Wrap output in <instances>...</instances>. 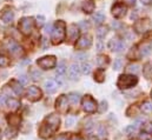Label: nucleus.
<instances>
[{
  "label": "nucleus",
  "instance_id": "obj_1",
  "mask_svg": "<svg viewBox=\"0 0 152 140\" xmlns=\"http://www.w3.org/2000/svg\"><path fill=\"white\" fill-rule=\"evenodd\" d=\"M65 35H66V24L63 20H58L54 24L53 31L51 33L52 42L54 45H58V44L63 42V40L65 39Z\"/></svg>",
  "mask_w": 152,
  "mask_h": 140
},
{
  "label": "nucleus",
  "instance_id": "obj_2",
  "mask_svg": "<svg viewBox=\"0 0 152 140\" xmlns=\"http://www.w3.org/2000/svg\"><path fill=\"white\" fill-rule=\"evenodd\" d=\"M138 82V78L133 74H121L117 81V86L120 90H129L136 86Z\"/></svg>",
  "mask_w": 152,
  "mask_h": 140
},
{
  "label": "nucleus",
  "instance_id": "obj_3",
  "mask_svg": "<svg viewBox=\"0 0 152 140\" xmlns=\"http://www.w3.org/2000/svg\"><path fill=\"white\" fill-rule=\"evenodd\" d=\"M33 27H34V21H33V18L31 17H24L20 19L19 21V30L23 34L25 35H30L33 31Z\"/></svg>",
  "mask_w": 152,
  "mask_h": 140
},
{
  "label": "nucleus",
  "instance_id": "obj_4",
  "mask_svg": "<svg viewBox=\"0 0 152 140\" xmlns=\"http://www.w3.org/2000/svg\"><path fill=\"white\" fill-rule=\"evenodd\" d=\"M37 64L42 70H52L57 65V58L54 55H46L37 60Z\"/></svg>",
  "mask_w": 152,
  "mask_h": 140
},
{
  "label": "nucleus",
  "instance_id": "obj_5",
  "mask_svg": "<svg viewBox=\"0 0 152 140\" xmlns=\"http://www.w3.org/2000/svg\"><path fill=\"white\" fill-rule=\"evenodd\" d=\"M133 28L139 34L150 32L152 30V21L150 19H140V20H137L136 24H134V26H133Z\"/></svg>",
  "mask_w": 152,
  "mask_h": 140
},
{
  "label": "nucleus",
  "instance_id": "obj_6",
  "mask_svg": "<svg viewBox=\"0 0 152 140\" xmlns=\"http://www.w3.org/2000/svg\"><path fill=\"white\" fill-rule=\"evenodd\" d=\"M81 105H83L84 111L87 112V113H94V112L98 109V106H97L96 100H94L91 96H85V97L83 98Z\"/></svg>",
  "mask_w": 152,
  "mask_h": 140
},
{
  "label": "nucleus",
  "instance_id": "obj_7",
  "mask_svg": "<svg viewBox=\"0 0 152 140\" xmlns=\"http://www.w3.org/2000/svg\"><path fill=\"white\" fill-rule=\"evenodd\" d=\"M92 45V38L91 35L88 34H84L81 35L78 41L76 42V50H79V51H83V50H87L90 48Z\"/></svg>",
  "mask_w": 152,
  "mask_h": 140
},
{
  "label": "nucleus",
  "instance_id": "obj_8",
  "mask_svg": "<svg viewBox=\"0 0 152 140\" xmlns=\"http://www.w3.org/2000/svg\"><path fill=\"white\" fill-rule=\"evenodd\" d=\"M26 96L31 101H38L41 99L42 93H41V90L37 86H30L26 92Z\"/></svg>",
  "mask_w": 152,
  "mask_h": 140
},
{
  "label": "nucleus",
  "instance_id": "obj_9",
  "mask_svg": "<svg viewBox=\"0 0 152 140\" xmlns=\"http://www.w3.org/2000/svg\"><path fill=\"white\" fill-rule=\"evenodd\" d=\"M111 12L114 15V18H123L127 12V7L123 2H117L112 6Z\"/></svg>",
  "mask_w": 152,
  "mask_h": 140
},
{
  "label": "nucleus",
  "instance_id": "obj_10",
  "mask_svg": "<svg viewBox=\"0 0 152 140\" xmlns=\"http://www.w3.org/2000/svg\"><path fill=\"white\" fill-rule=\"evenodd\" d=\"M45 124H46L53 132H56V131L59 128L60 119H59L58 115H56V114H51V115H48V117L45 119Z\"/></svg>",
  "mask_w": 152,
  "mask_h": 140
},
{
  "label": "nucleus",
  "instance_id": "obj_11",
  "mask_svg": "<svg viewBox=\"0 0 152 140\" xmlns=\"http://www.w3.org/2000/svg\"><path fill=\"white\" fill-rule=\"evenodd\" d=\"M56 108L60 112V113H66L69 109V103H67V97L66 96H60L57 99L56 103Z\"/></svg>",
  "mask_w": 152,
  "mask_h": 140
},
{
  "label": "nucleus",
  "instance_id": "obj_12",
  "mask_svg": "<svg viewBox=\"0 0 152 140\" xmlns=\"http://www.w3.org/2000/svg\"><path fill=\"white\" fill-rule=\"evenodd\" d=\"M13 18H14L13 9L11 7H5L4 11H2V13H1V20H2V23L10 24V23H12Z\"/></svg>",
  "mask_w": 152,
  "mask_h": 140
},
{
  "label": "nucleus",
  "instance_id": "obj_13",
  "mask_svg": "<svg viewBox=\"0 0 152 140\" xmlns=\"http://www.w3.org/2000/svg\"><path fill=\"white\" fill-rule=\"evenodd\" d=\"M124 47H125V44L121 40L117 39V38L110 40V42H109V48L111 51H113V52H121Z\"/></svg>",
  "mask_w": 152,
  "mask_h": 140
},
{
  "label": "nucleus",
  "instance_id": "obj_14",
  "mask_svg": "<svg viewBox=\"0 0 152 140\" xmlns=\"http://www.w3.org/2000/svg\"><path fill=\"white\" fill-rule=\"evenodd\" d=\"M79 36V30H78V26L76 24H72L69 26L67 28V39L70 41H76Z\"/></svg>",
  "mask_w": 152,
  "mask_h": 140
},
{
  "label": "nucleus",
  "instance_id": "obj_15",
  "mask_svg": "<svg viewBox=\"0 0 152 140\" xmlns=\"http://www.w3.org/2000/svg\"><path fill=\"white\" fill-rule=\"evenodd\" d=\"M151 51H152L151 42H143V44H140L139 50H138L140 57H146V55H149V54L151 53Z\"/></svg>",
  "mask_w": 152,
  "mask_h": 140
},
{
  "label": "nucleus",
  "instance_id": "obj_16",
  "mask_svg": "<svg viewBox=\"0 0 152 140\" xmlns=\"http://www.w3.org/2000/svg\"><path fill=\"white\" fill-rule=\"evenodd\" d=\"M94 8H96V4L93 0H87V1H84L83 5H81V9L84 13H87V14H91L94 12Z\"/></svg>",
  "mask_w": 152,
  "mask_h": 140
},
{
  "label": "nucleus",
  "instance_id": "obj_17",
  "mask_svg": "<svg viewBox=\"0 0 152 140\" xmlns=\"http://www.w3.org/2000/svg\"><path fill=\"white\" fill-rule=\"evenodd\" d=\"M80 71L81 70L79 69V66L77 64H72L70 66V69H69V77H70V79L71 80H78L79 74H80Z\"/></svg>",
  "mask_w": 152,
  "mask_h": 140
},
{
  "label": "nucleus",
  "instance_id": "obj_18",
  "mask_svg": "<svg viewBox=\"0 0 152 140\" xmlns=\"http://www.w3.org/2000/svg\"><path fill=\"white\" fill-rule=\"evenodd\" d=\"M54 132L46 125V124H44L40 128H39V136L41 137V138H44V139H46V138H50L52 134H53Z\"/></svg>",
  "mask_w": 152,
  "mask_h": 140
},
{
  "label": "nucleus",
  "instance_id": "obj_19",
  "mask_svg": "<svg viewBox=\"0 0 152 140\" xmlns=\"http://www.w3.org/2000/svg\"><path fill=\"white\" fill-rule=\"evenodd\" d=\"M57 84H56V81H53V80H47L46 82H45V90H46V92L47 93H50V94H52V93H54L56 91H57Z\"/></svg>",
  "mask_w": 152,
  "mask_h": 140
},
{
  "label": "nucleus",
  "instance_id": "obj_20",
  "mask_svg": "<svg viewBox=\"0 0 152 140\" xmlns=\"http://www.w3.org/2000/svg\"><path fill=\"white\" fill-rule=\"evenodd\" d=\"M7 47H8V51H10V53L11 54H17V53H19L20 52V47H19V45L15 42V41H8L7 42Z\"/></svg>",
  "mask_w": 152,
  "mask_h": 140
},
{
  "label": "nucleus",
  "instance_id": "obj_21",
  "mask_svg": "<svg viewBox=\"0 0 152 140\" xmlns=\"http://www.w3.org/2000/svg\"><path fill=\"white\" fill-rule=\"evenodd\" d=\"M11 87L12 90L14 91V93L17 96H21L23 94V87H21V84L19 81H15V80H12L11 81Z\"/></svg>",
  "mask_w": 152,
  "mask_h": 140
},
{
  "label": "nucleus",
  "instance_id": "obj_22",
  "mask_svg": "<svg viewBox=\"0 0 152 140\" xmlns=\"http://www.w3.org/2000/svg\"><path fill=\"white\" fill-rule=\"evenodd\" d=\"M140 111L145 114H150L152 113V101H144L140 106Z\"/></svg>",
  "mask_w": 152,
  "mask_h": 140
},
{
  "label": "nucleus",
  "instance_id": "obj_23",
  "mask_svg": "<svg viewBox=\"0 0 152 140\" xmlns=\"http://www.w3.org/2000/svg\"><path fill=\"white\" fill-rule=\"evenodd\" d=\"M94 80L97 82H103L105 80V72L103 69H98L94 73Z\"/></svg>",
  "mask_w": 152,
  "mask_h": 140
},
{
  "label": "nucleus",
  "instance_id": "obj_24",
  "mask_svg": "<svg viewBox=\"0 0 152 140\" xmlns=\"http://www.w3.org/2000/svg\"><path fill=\"white\" fill-rule=\"evenodd\" d=\"M7 120H8V124H10L12 127L18 126V125L20 124V117H18V115H15V114H11V115L7 118Z\"/></svg>",
  "mask_w": 152,
  "mask_h": 140
},
{
  "label": "nucleus",
  "instance_id": "obj_25",
  "mask_svg": "<svg viewBox=\"0 0 152 140\" xmlns=\"http://www.w3.org/2000/svg\"><path fill=\"white\" fill-rule=\"evenodd\" d=\"M105 20V15L102 13V12H96L93 14V21L97 24V25H102Z\"/></svg>",
  "mask_w": 152,
  "mask_h": 140
},
{
  "label": "nucleus",
  "instance_id": "obj_26",
  "mask_svg": "<svg viewBox=\"0 0 152 140\" xmlns=\"http://www.w3.org/2000/svg\"><path fill=\"white\" fill-rule=\"evenodd\" d=\"M97 64H98L100 67L106 66V65L109 64V57H106V55H99V57L97 58Z\"/></svg>",
  "mask_w": 152,
  "mask_h": 140
},
{
  "label": "nucleus",
  "instance_id": "obj_27",
  "mask_svg": "<svg viewBox=\"0 0 152 140\" xmlns=\"http://www.w3.org/2000/svg\"><path fill=\"white\" fill-rule=\"evenodd\" d=\"M72 104H78L79 101H80V94L79 93H75V92H72V93H70L69 94V98H67Z\"/></svg>",
  "mask_w": 152,
  "mask_h": 140
},
{
  "label": "nucleus",
  "instance_id": "obj_28",
  "mask_svg": "<svg viewBox=\"0 0 152 140\" xmlns=\"http://www.w3.org/2000/svg\"><path fill=\"white\" fill-rule=\"evenodd\" d=\"M107 32H109V27H106V26H99L96 33H97V35L99 38H104L105 35L107 34Z\"/></svg>",
  "mask_w": 152,
  "mask_h": 140
},
{
  "label": "nucleus",
  "instance_id": "obj_29",
  "mask_svg": "<svg viewBox=\"0 0 152 140\" xmlns=\"http://www.w3.org/2000/svg\"><path fill=\"white\" fill-rule=\"evenodd\" d=\"M7 105L10 106V108H12V109H17L19 106H20V101L18 100V99H8L7 100Z\"/></svg>",
  "mask_w": 152,
  "mask_h": 140
},
{
  "label": "nucleus",
  "instance_id": "obj_30",
  "mask_svg": "<svg viewBox=\"0 0 152 140\" xmlns=\"http://www.w3.org/2000/svg\"><path fill=\"white\" fill-rule=\"evenodd\" d=\"M66 64L65 61H60L58 64V69H57V75H63L65 72H66Z\"/></svg>",
  "mask_w": 152,
  "mask_h": 140
},
{
  "label": "nucleus",
  "instance_id": "obj_31",
  "mask_svg": "<svg viewBox=\"0 0 152 140\" xmlns=\"http://www.w3.org/2000/svg\"><path fill=\"white\" fill-rule=\"evenodd\" d=\"M143 73H144V75L146 77V78H150L152 74V66L150 63H148V64H145L144 65V69H143Z\"/></svg>",
  "mask_w": 152,
  "mask_h": 140
},
{
  "label": "nucleus",
  "instance_id": "obj_32",
  "mask_svg": "<svg viewBox=\"0 0 152 140\" xmlns=\"http://www.w3.org/2000/svg\"><path fill=\"white\" fill-rule=\"evenodd\" d=\"M81 72L84 73V74H90V72L92 70V65L90 64V63H84L83 65H81Z\"/></svg>",
  "mask_w": 152,
  "mask_h": 140
},
{
  "label": "nucleus",
  "instance_id": "obj_33",
  "mask_svg": "<svg viewBox=\"0 0 152 140\" xmlns=\"http://www.w3.org/2000/svg\"><path fill=\"white\" fill-rule=\"evenodd\" d=\"M126 71L130 72V73H132V74H133V73L136 74V73L139 72V66H138L137 64H130V65L126 67Z\"/></svg>",
  "mask_w": 152,
  "mask_h": 140
},
{
  "label": "nucleus",
  "instance_id": "obj_34",
  "mask_svg": "<svg viewBox=\"0 0 152 140\" xmlns=\"http://www.w3.org/2000/svg\"><path fill=\"white\" fill-rule=\"evenodd\" d=\"M30 75L32 77V79L33 80H38V79H40V72H39V70H37V69H31L30 70Z\"/></svg>",
  "mask_w": 152,
  "mask_h": 140
},
{
  "label": "nucleus",
  "instance_id": "obj_35",
  "mask_svg": "<svg viewBox=\"0 0 152 140\" xmlns=\"http://www.w3.org/2000/svg\"><path fill=\"white\" fill-rule=\"evenodd\" d=\"M10 65V60L4 57V55H0V67H7Z\"/></svg>",
  "mask_w": 152,
  "mask_h": 140
},
{
  "label": "nucleus",
  "instance_id": "obj_36",
  "mask_svg": "<svg viewBox=\"0 0 152 140\" xmlns=\"http://www.w3.org/2000/svg\"><path fill=\"white\" fill-rule=\"evenodd\" d=\"M90 23L87 21V20H83V21H80L79 24H78V27H80V28H83L84 31H86L87 28H90Z\"/></svg>",
  "mask_w": 152,
  "mask_h": 140
},
{
  "label": "nucleus",
  "instance_id": "obj_37",
  "mask_svg": "<svg viewBox=\"0 0 152 140\" xmlns=\"http://www.w3.org/2000/svg\"><path fill=\"white\" fill-rule=\"evenodd\" d=\"M143 131L146 134H152V122H148L143 126Z\"/></svg>",
  "mask_w": 152,
  "mask_h": 140
},
{
  "label": "nucleus",
  "instance_id": "obj_38",
  "mask_svg": "<svg viewBox=\"0 0 152 140\" xmlns=\"http://www.w3.org/2000/svg\"><path fill=\"white\" fill-rule=\"evenodd\" d=\"M121 66H123V61H121V59H120V58L115 59V60H114V64H113V70H115V71L120 70Z\"/></svg>",
  "mask_w": 152,
  "mask_h": 140
},
{
  "label": "nucleus",
  "instance_id": "obj_39",
  "mask_svg": "<svg viewBox=\"0 0 152 140\" xmlns=\"http://www.w3.org/2000/svg\"><path fill=\"white\" fill-rule=\"evenodd\" d=\"M137 127H138V126L133 124V125H131V126H127V127L125 128V132H126V133H129V134H131V133H134V132L137 131Z\"/></svg>",
  "mask_w": 152,
  "mask_h": 140
},
{
  "label": "nucleus",
  "instance_id": "obj_40",
  "mask_svg": "<svg viewBox=\"0 0 152 140\" xmlns=\"http://www.w3.org/2000/svg\"><path fill=\"white\" fill-rule=\"evenodd\" d=\"M44 21H45V17L44 15H37V26L41 27L44 25Z\"/></svg>",
  "mask_w": 152,
  "mask_h": 140
},
{
  "label": "nucleus",
  "instance_id": "obj_41",
  "mask_svg": "<svg viewBox=\"0 0 152 140\" xmlns=\"http://www.w3.org/2000/svg\"><path fill=\"white\" fill-rule=\"evenodd\" d=\"M106 109H107V103H106L105 100H103V101L100 103V108H99V112H102V113H103V112H105Z\"/></svg>",
  "mask_w": 152,
  "mask_h": 140
},
{
  "label": "nucleus",
  "instance_id": "obj_42",
  "mask_svg": "<svg viewBox=\"0 0 152 140\" xmlns=\"http://www.w3.org/2000/svg\"><path fill=\"white\" fill-rule=\"evenodd\" d=\"M27 81H28V79H27L26 75H20V77H19V82H20L21 85H26Z\"/></svg>",
  "mask_w": 152,
  "mask_h": 140
},
{
  "label": "nucleus",
  "instance_id": "obj_43",
  "mask_svg": "<svg viewBox=\"0 0 152 140\" xmlns=\"http://www.w3.org/2000/svg\"><path fill=\"white\" fill-rule=\"evenodd\" d=\"M75 122H76V119L73 117H70V118L66 119V125L67 126H72V125H75Z\"/></svg>",
  "mask_w": 152,
  "mask_h": 140
},
{
  "label": "nucleus",
  "instance_id": "obj_44",
  "mask_svg": "<svg viewBox=\"0 0 152 140\" xmlns=\"http://www.w3.org/2000/svg\"><path fill=\"white\" fill-rule=\"evenodd\" d=\"M76 58H78V60H85L87 58V54L86 53H78V54H76Z\"/></svg>",
  "mask_w": 152,
  "mask_h": 140
},
{
  "label": "nucleus",
  "instance_id": "obj_45",
  "mask_svg": "<svg viewBox=\"0 0 152 140\" xmlns=\"http://www.w3.org/2000/svg\"><path fill=\"white\" fill-rule=\"evenodd\" d=\"M5 104H7V99L4 94H0V106H4Z\"/></svg>",
  "mask_w": 152,
  "mask_h": 140
},
{
  "label": "nucleus",
  "instance_id": "obj_46",
  "mask_svg": "<svg viewBox=\"0 0 152 140\" xmlns=\"http://www.w3.org/2000/svg\"><path fill=\"white\" fill-rule=\"evenodd\" d=\"M45 30H46L47 33H52V31H53V25H52V24H48V25L45 27Z\"/></svg>",
  "mask_w": 152,
  "mask_h": 140
},
{
  "label": "nucleus",
  "instance_id": "obj_47",
  "mask_svg": "<svg viewBox=\"0 0 152 140\" xmlns=\"http://www.w3.org/2000/svg\"><path fill=\"white\" fill-rule=\"evenodd\" d=\"M56 140H70V139H69V137H67V136H65V134H61V136H59V137H58V138H57Z\"/></svg>",
  "mask_w": 152,
  "mask_h": 140
},
{
  "label": "nucleus",
  "instance_id": "obj_48",
  "mask_svg": "<svg viewBox=\"0 0 152 140\" xmlns=\"http://www.w3.org/2000/svg\"><path fill=\"white\" fill-rule=\"evenodd\" d=\"M142 2H143L144 5H150L152 2V0H142Z\"/></svg>",
  "mask_w": 152,
  "mask_h": 140
},
{
  "label": "nucleus",
  "instance_id": "obj_49",
  "mask_svg": "<svg viewBox=\"0 0 152 140\" xmlns=\"http://www.w3.org/2000/svg\"><path fill=\"white\" fill-rule=\"evenodd\" d=\"M125 1H126L129 5H133V4L136 2V0H125Z\"/></svg>",
  "mask_w": 152,
  "mask_h": 140
},
{
  "label": "nucleus",
  "instance_id": "obj_50",
  "mask_svg": "<svg viewBox=\"0 0 152 140\" xmlns=\"http://www.w3.org/2000/svg\"><path fill=\"white\" fill-rule=\"evenodd\" d=\"M112 26H113V27H115V28H118V27H119L120 25H119V24H118L117 21H113V23H112Z\"/></svg>",
  "mask_w": 152,
  "mask_h": 140
},
{
  "label": "nucleus",
  "instance_id": "obj_51",
  "mask_svg": "<svg viewBox=\"0 0 152 140\" xmlns=\"http://www.w3.org/2000/svg\"><path fill=\"white\" fill-rule=\"evenodd\" d=\"M71 140H83L80 137H78V136H73L72 138H71Z\"/></svg>",
  "mask_w": 152,
  "mask_h": 140
},
{
  "label": "nucleus",
  "instance_id": "obj_52",
  "mask_svg": "<svg viewBox=\"0 0 152 140\" xmlns=\"http://www.w3.org/2000/svg\"><path fill=\"white\" fill-rule=\"evenodd\" d=\"M88 140H97V138H96V137H90Z\"/></svg>",
  "mask_w": 152,
  "mask_h": 140
},
{
  "label": "nucleus",
  "instance_id": "obj_53",
  "mask_svg": "<svg viewBox=\"0 0 152 140\" xmlns=\"http://www.w3.org/2000/svg\"><path fill=\"white\" fill-rule=\"evenodd\" d=\"M1 137H2V136H1V130H0V140H1Z\"/></svg>",
  "mask_w": 152,
  "mask_h": 140
},
{
  "label": "nucleus",
  "instance_id": "obj_54",
  "mask_svg": "<svg viewBox=\"0 0 152 140\" xmlns=\"http://www.w3.org/2000/svg\"><path fill=\"white\" fill-rule=\"evenodd\" d=\"M151 96H152V92H151Z\"/></svg>",
  "mask_w": 152,
  "mask_h": 140
}]
</instances>
